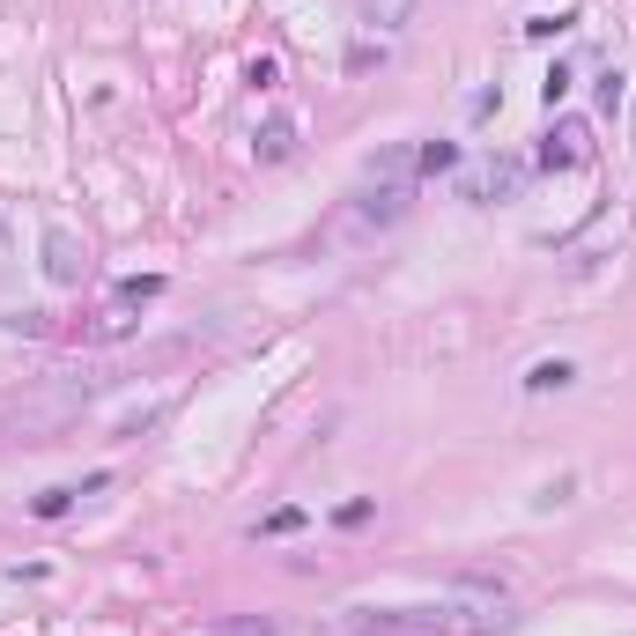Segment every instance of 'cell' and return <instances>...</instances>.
<instances>
[{"label": "cell", "instance_id": "6da1fadb", "mask_svg": "<svg viewBox=\"0 0 636 636\" xmlns=\"http://www.w3.org/2000/svg\"><path fill=\"white\" fill-rule=\"evenodd\" d=\"M408 200H414V185H378V178H370L363 193L349 200V229H355V237H370V229H392L400 215H408Z\"/></svg>", "mask_w": 636, "mask_h": 636}, {"label": "cell", "instance_id": "7a4b0ae2", "mask_svg": "<svg viewBox=\"0 0 636 636\" xmlns=\"http://www.w3.org/2000/svg\"><path fill=\"white\" fill-rule=\"evenodd\" d=\"M459 193H467V200H518V193H526V164H518V156H489L481 170L459 178Z\"/></svg>", "mask_w": 636, "mask_h": 636}, {"label": "cell", "instance_id": "3957f363", "mask_svg": "<svg viewBox=\"0 0 636 636\" xmlns=\"http://www.w3.org/2000/svg\"><path fill=\"white\" fill-rule=\"evenodd\" d=\"M45 274H52L60 288H75V282L89 274V245L75 237V229H60V223L45 229Z\"/></svg>", "mask_w": 636, "mask_h": 636}, {"label": "cell", "instance_id": "277c9868", "mask_svg": "<svg viewBox=\"0 0 636 636\" xmlns=\"http://www.w3.org/2000/svg\"><path fill=\"white\" fill-rule=\"evenodd\" d=\"M593 156V134H585V119H555L548 141H540V170H577Z\"/></svg>", "mask_w": 636, "mask_h": 636}, {"label": "cell", "instance_id": "5b68a950", "mask_svg": "<svg viewBox=\"0 0 636 636\" xmlns=\"http://www.w3.org/2000/svg\"><path fill=\"white\" fill-rule=\"evenodd\" d=\"M111 473H89V481H67V489H45V496H30V518H67L82 496H97Z\"/></svg>", "mask_w": 636, "mask_h": 636}, {"label": "cell", "instance_id": "8992f818", "mask_svg": "<svg viewBox=\"0 0 636 636\" xmlns=\"http://www.w3.org/2000/svg\"><path fill=\"white\" fill-rule=\"evenodd\" d=\"M518 385H526V392H570L577 385V363H570V355H540Z\"/></svg>", "mask_w": 636, "mask_h": 636}, {"label": "cell", "instance_id": "52a82bcc", "mask_svg": "<svg viewBox=\"0 0 636 636\" xmlns=\"http://www.w3.org/2000/svg\"><path fill=\"white\" fill-rule=\"evenodd\" d=\"M252 156H260V164H282V156H296V126H288V119H267L260 134H252Z\"/></svg>", "mask_w": 636, "mask_h": 636}, {"label": "cell", "instance_id": "ba28073f", "mask_svg": "<svg viewBox=\"0 0 636 636\" xmlns=\"http://www.w3.org/2000/svg\"><path fill=\"white\" fill-rule=\"evenodd\" d=\"M363 22L392 38V30H408V22H414V0H363Z\"/></svg>", "mask_w": 636, "mask_h": 636}, {"label": "cell", "instance_id": "9c48e42d", "mask_svg": "<svg viewBox=\"0 0 636 636\" xmlns=\"http://www.w3.org/2000/svg\"><path fill=\"white\" fill-rule=\"evenodd\" d=\"M414 170H430V178H437V170H459V148L452 141H422V148H414Z\"/></svg>", "mask_w": 636, "mask_h": 636}, {"label": "cell", "instance_id": "30bf717a", "mask_svg": "<svg viewBox=\"0 0 636 636\" xmlns=\"http://www.w3.org/2000/svg\"><path fill=\"white\" fill-rule=\"evenodd\" d=\"M296 526H304V511H296V503H282V511H267V518H260V534H267V540L296 534Z\"/></svg>", "mask_w": 636, "mask_h": 636}, {"label": "cell", "instance_id": "8fae6325", "mask_svg": "<svg viewBox=\"0 0 636 636\" xmlns=\"http://www.w3.org/2000/svg\"><path fill=\"white\" fill-rule=\"evenodd\" d=\"M622 97H629V82H622V67H607L599 75V111H622Z\"/></svg>", "mask_w": 636, "mask_h": 636}, {"label": "cell", "instance_id": "7c38bea8", "mask_svg": "<svg viewBox=\"0 0 636 636\" xmlns=\"http://www.w3.org/2000/svg\"><path fill=\"white\" fill-rule=\"evenodd\" d=\"M570 82H577V75H570V67H555V75H548V82H540V104H548V111H555V104H562V97H570Z\"/></svg>", "mask_w": 636, "mask_h": 636}, {"label": "cell", "instance_id": "4fadbf2b", "mask_svg": "<svg viewBox=\"0 0 636 636\" xmlns=\"http://www.w3.org/2000/svg\"><path fill=\"white\" fill-rule=\"evenodd\" d=\"M570 22H577V16H534V22H526V38H562Z\"/></svg>", "mask_w": 636, "mask_h": 636}, {"label": "cell", "instance_id": "5bb4252c", "mask_svg": "<svg viewBox=\"0 0 636 636\" xmlns=\"http://www.w3.org/2000/svg\"><path fill=\"white\" fill-rule=\"evenodd\" d=\"M215 636H282L274 622H215Z\"/></svg>", "mask_w": 636, "mask_h": 636}, {"label": "cell", "instance_id": "9a60e30c", "mask_svg": "<svg viewBox=\"0 0 636 636\" xmlns=\"http://www.w3.org/2000/svg\"><path fill=\"white\" fill-rule=\"evenodd\" d=\"M570 489H577V481H570V473H562V481H548V489H540L534 503H540V511H555V503H570Z\"/></svg>", "mask_w": 636, "mask_h": 636}, {"label": "cell", "instance_id": "2e32d148", "mask_svg": "<svg viewBox=\"0 0 636 636\" xmlns=\"http://www.w3.org/2000/svg\"><path fill=\"white\" fill-rule=\"evenodd\" d=\"M0 326H8V333H45V311H8Z\"/></svg>", "mask_w": 636, "mask_h": 636}, {"label": "cell", "instance_id": "e0dca14e", "mask_svg": "<svg viewBox=\"0 0 636 636\" xmlns=\"http://www.w3.org/2000/svg\"><path fill=\"white\" fill-rule=\"evenodd\" d=\"M333 518H341V526H370V496H355V503H341Z\"/></svg>", "mask_w": 636, "mask_h": 636}, {"label": "cell", "instance_id": "ac0fdd59", "mask_svg": "<svg viewBox=\"0 0 636 636\" xmlns=\"http://www.w3.org/2000/svg\"><path fill=\"white\" fill-rule=\"evenodd\" d=\"M0 260H16V215H8V200H0Z\"/></svg>", "mask_w": 636, "mask_h": 636}]
</instances>
